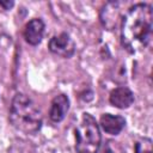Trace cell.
Returning <instances> with one entry per match:
<instances>
[{
	"label": "cell",
	"mask_w": 153,
	"mask_h": 153,
	"mask_svg": "<svg viewBox=\"0 0 153 153\" xmlns=\"http://www.w3.org/2000/svg\"><path fill=\"white\" fill-rule=\"evenodd\" d=\"M153 12L148 4H136L124 14L121 24L122 44L129 53L141 51L152 37Z\"/></svg>",
	"instance_id": "cell-1"
},
{
	"label": "cell",
	"mask_w": 153,
	"mask_h": 153,
	"mask_svg": "<svg viewBox=\"0 0 153 153\" xmlns=\"http://www.w3.org/2000/svg\"><path fill=\"white\" fill-rule=\"evenodd\" d=\"M42 114L36 104L25 94L17 93L10 108V122L12 126L25 133L35 134L42 127Z\"/></svg>",
	"instance_id": "cell-2"
},
{
	"label": "cell",
	"mask_w": 153,
	"mask_h": 153,
	"mask_svg": "<svg viewBox=\"0 0 153 153\" xmlns=\"http://www.w3.org/2000/svg\"><path fill=\"white\" fill-rule=\"evenodd\" d=\"M75 148L78 153H98L102 135L99 124L92 115L87 112L81 115L75 129Z\"/></svg>",
	"instance_id": "cell-3"
},
{
	"label": "cell",
	"mask_w": 153,
	"mask_h": 153,
	"mask_svg": "<svg viewBox=\"0 0 153 153\" xmlns=\"http://www.w3.org/2000/svg\"><path fill=\"white\" fill-rule=\"evenodd\" d=\"M49 49L51 53L68 59L75 51V43L68 33L62 32L57 36H54L49 41Z\"/></svg>",
	"instance_id": "cell-4"
},
{
	"label": "cell",
	"mask_w": 153,
	"mask_h": 153,
	"mask_svg": "<svg viewBox=\"0 0 153 153\" xmlns=\"http://www.w3.org/2000/svg\"><path fill=\"white\" fill-rule=\"evenodd\" d=\"M44 35V23L39 18L31 19L24 29V38L31 45H37L41 43Z\"/></svg>",
	"instance_id": "cell-5"
},
{
	"label": "cell",
	"mask_w": 153,
	"mask_h": 153,
	"mask_svg": "<svg viewBox=\"0 0 153 153\" xmlns=\"http://www.w3.org/2000/svg\"><path fill=\"white\" fill-rule=\"evenodd\" d=\"M99 126L105 133L110 135H117L123 130L126 126V120L120 115L104 114L100 116Z\"/></svg>",
	"instance_id": "cell-6"
},
{
	"label": "cell",
	"mask_w": 153,
	"mask_h": 153,
	"mask_svg": "<svg viewBox=\"0 0 153 153\" xmlns=\"http://www.w3.org/2000/svg\"><path fill=\"white\" fill-rule=\"evenodd\" d=\"M110 103L118 109H127L129 108L134 102V94L133 92L124 86L116 87L110 92L109 96Z\"/></svg>",
	"instance_id": "cell-7"
},
{
	"label": "cell",
	"mask_w": 153,
	"mask_h": 153,
	"mask_svg": "<svg viewBox=\"0 0 153 153\" xmlns=\"http://www.w3.org/2000/svg\"><path fill=\"white\" fill-rule=\"evenodd\" d=\"M69 109V99L65 94L56 96L50 104L49 117L53 122H60L65 118L67 111Z\"/></svg>",
	"instance_id": "cell-8"
},
{
	"label": "cell",
	"mask_w": 153,
	"mask_h": 153,
	"mask_svg": "<svg viewBox=\"0 0 153 153\" xmlns=\"http://www.w3.org/2000/svg\"><path fill=\"white\" fill-rule=\"evenodd\" d=\"M118 4L117 2H109L104 6L100 18L104 26L109 27L110 30L116 25V20L118 18Z\"/></svg>",
	"instance_id": "cell-9"
},
{
	"label": "cell",
	"mask_w": 153,
	"mask_h": 153,
	"mask_svg": "<svg viewBox=\"0 0 153 153\" xmlns=\"http://www.w3.org/2000/svg\"><path fill=\"white\" fill-rule=\"evenodd\" d=\"M135 153H153L152 152V140L148 137L140 139L135 145Z\"/></svg>",
	"instance_id": "cell-10"
},
{
	"label": "cell",
	"mask_w": 153,
	"mask_h": 153,
	"mask_svg": "<svg viewBox=\"0 0 153 153\" xmlns=\"http://www.w3.org/2000/svg\"><path fill=\"white\" fill-rule=\"evenodd\" d=\"M103 153H126V151L118 142L108 141V143L105 145V147L103 149Z\"/></svg>",
	"instance_id": "cell-11"
},
{
	"label": "cell",
	"mask_w": 153,
	"mask_h": 153,
	"mask_svg": "<svg viewBox=\"0 0 153 153\" xmlns=\"http://www.w3.org/2000/svg\"><path fill=\"white\" fill-rule=\"evenodd\" d=\"M0 6H2L5 10H10L13 6L12 1H0Z\"/></svg>",
	"instance_id": "cell-12"
}]
</instances>
